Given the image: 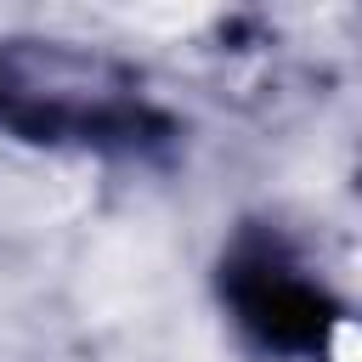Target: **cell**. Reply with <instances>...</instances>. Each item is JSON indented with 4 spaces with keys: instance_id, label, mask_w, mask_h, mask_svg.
<instances>
[{
    "instance_id": "obj_1",
    "label": "cell",
    "mask_w": 362,
    "mask_h": 362,
    "mask_svg": "<svg viewBox=\"0 0 362 362\" xmlns=\"http://www.w3.org/2000/svg\"><path fill=\"white\" fill-rule=\"evenodd\" d=\"M232 300H238L243 328L255 339H266L272 351H317L334 322L328 300L294 266H283L272 249L232 260Z\"/></svg>"
}]
</instances>
